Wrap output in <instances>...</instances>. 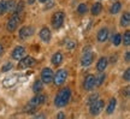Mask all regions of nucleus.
Returning <instances> with one entry per match:
<instances>
[{
	"label": "nucleus",
	"mask_w": 130,
	"mask_h": 119,
	"mask_svg": "<svg viewBox=\"0 0 130 119\" xmlns=\"http://www.w3.org/2000/svg\"><path fill=\"white\" fill-rule=\"evenodd\" d=\"M19 13H13V16L10 18V21L7 22V25H6V28H7V30L9 31H14L16 30V28L18 27V23H19Z\"/></svg>",
	"instance_id": "0eeeda50"
},
{
	"label": "nucleus",
	"mask_w": 130,
	"mask_h": 119,
	"mask_svg": "<svg viewBox=\"0 0 130 119\" xmlns=\"http://www.w3.org/2000/svg\"><path fill=\"white\" fill-rule=\"evenodd\" d=\"M70 96H71V93H70L69 88H63L60 92L57 94L56 99H54V105L57 107H64L69 102Z\"/></svg>",
	"instance_id": "f257e3e1"
},
{
	"label": "nucleus",
	"mask_w": 130,
	"mask_h": 119,
	"mask_svg": "<svg viewBox=\"0 0 130 119\" xmlns=\"http://www.w3.org/2000/svg\"><path fill=\"white\" fill-rule=\"evenodd\" d=\"M53 4H54V3H53V1H50V3H48V6H47V7H48V9H50V7H52V6H53Z\"/></svg>",
	"instance_id": "f704fd0d"
},
{
	"label": "nucleus",
	"mask_w": 130,
	"mask_h": 119,
	"mask_svg": "<svg viewBox=\"0 0 130 119\" xmlns=\"http://www.w3.org/2000/svg\"><path fill=\"white\" fill-rule=\"evenodd\" d=\"M116 99H111L110 100V102H108V106H107L106 108V112L108 113V114H111V113H113V111H115V108H116Z\"/></svg>",
	"instance_id": "6ab92c4d"
},
{
	"label": "nucleus",
	"mask_w": 130,
	"mask_h": 119,
	"mask_svg": "<svg viewBox=\"0 0 130 119\" xmlns=\"http://www.w3.org/2000/svg\"><path fill=\"white\" fill-rule=\"evenodd\" d=\"M123 41H124V46H129V45H130V31L124 32Z\"/></svg>",
	"instance_id": "a878e982"
},
{
	"label": "nucleus",
	"mask_w": 130,
	"mask_h": 119,
	"mask_svg": "<svg viewBox=\"0 0 130 119\" xmlns=\"http://www.w3.org/2000/svg\"><path fill=\"white\" fill-rule=\"evenodd\" d=\"M36 64V60L34 59L32 57H24L23 59H21L18 64V69H28V67H32L34 65Z\"/></svg>",
	"instance_id": "7ed1b4c3"
},
{
	"label": "nucleus",
	"mask_w": 130,
	"mask_h": 119,
	"mask_svg": "<svg viewBox=\"0 0 130 119\" xmlns=\"http://www.w3.org/2000/svg\"><path fill=\"white\" fill-rule=\"evenodd\" d=\"M66 76H68V73H66V71L63 69L58 70L56 72V75L53 76V81H54V84L56 86H61L63 83L65 82V79H66Z\"/></svg>",
	"instance_id": "20e7f679"
},
{
	"label": "nucleus",
	"mask_w": 130,
	"mask_h": 119,
	"mask_svg": "<svg viewBox=\"0 0 130 119\" xmlns=\"http://www.w3.org/2000/svg\"><path fill=\"white\" fill-rule=\"evenodd\" d=\"M34 1H35V0H28V4L31 5V4H34Z\"/></svg>",
	"instance_id": "4c0bfd02"
},
{
	"label": "nucleus",
	"mask_w": 130,
	"mask_h": 119,
	"mask_svg": "<svg viewBox=\"0 0 130 119\" xmlns=\"http://www.w3.org/2000/svg\"><path fill=\"white\" fill-rule=\"evenodd\" d=\"M98 99V94H93V95H90L88 97V101H87V104H88V105H90V104H93L94 101Z\"/></svg>",
	"instance_id": "7c9ffc66"
},
{
	"label": "nucleus",
	"mask_w": 130,
	"mask_h": 119,
	"mask_svg": "<svg viewBox=\"0 0 130 119\" xmlns=\"http://www.w3.org/2000/svg\"><path fill=\"white\" fill-rule=\"evenodd\" d=\"M5 12H6V1L1 0L0 1V16H3Z\"/></svg>",
	"instance_id": "cd10ccee"
},
{
	"label": "nucleus",
	"mask_w": 130,
	"mask_h": 119,
	"mask_svg": "<svg viewBox=\"0 0 130 119\" xmlns=\"http://www.w3.org/2000/svg\"><path fill=\"white\" fill-rule=\"evenodd\" d=\"M112 42H113V45H115V46H119V45L122 43V35L121 34H116V35L113 36Z\"/></svg>",
	"instance_id": "5701e85b"
},
{
	"label": "nucleus",
	"mask_w": 130,
	"mask_h": 119,
	"mask_svg": "<svg viewBox=\"0 0 130 119\" xmlns=\"http://www.w3.org/2000/svg\"><path fill=\"white\" fill-rule=\"evenodd\" d=\"M12 63H6V64L1 67V72H7V71H10V70L12 69Z\"/></svg>",
	"instance_id": "c85d7f7f"
},
{
	"label": "nucleus",
	"mask_w": 130,
	"mask_h": 119,
	"mask_svg": "<svg viewBox=\"0 0 130 119\" xmlns=\"http://www.w3.org/2000/svg\"><path fill=\"white\" fill-rule=\"evenodd\" d=\"M16 81H17V76H13L12 78H6L5 79V82H4V84H5V87H12L14 83H16Z\"/></svg>",
	"instance_id": "412c9836"
},
{
	"label": "nucleus",
	"mask_w": 130,
	"mask_h": 119,
	"mask_svg": "<svg viewBox=\"0 0 130 119\" xmlns=\"http://www.w3.org/2000/svg\"><path fill=\"white\" fill-rule=\"evenodd\" d=\"M121 7H122V4H121V3H115V4L111 6L110 12H111L112 14H116V13H118V12L121 11Z\"/></svg>",
	"instance_id": "aec40b11"
},
{
	"label": "nucleus",
	"mask_w": 130,
	"mask_h": 119,
	"mask_svg": "<svg viewBox=\"0 0 130 119\" xmlns=\"http://www.w3.org/2000/svg\"><path fill=\"white\" fill-rule=\"evenodd\" d=\"M45 100H46V96L43 95V94H37L35 97H32L31 101L29 102V110H35V107H37V106L42 105L43 102H45Z\"/></svg>",
	"instance_id": "39448f33"
},
{
	"label": "nucleus",
	"mask_w": 130,
	"mask_h": 119,
	"mask_svg": "<svg viewBox=\"0 0 130 119\" xmlns=\"http://www.w3.org/2000/svg\"><path fill=\"white\" fill-rule=\"evenodd\" d=\"M52 27L54 28V29H59V28L63 25L64 23V13L59 11V12H56V13L52 16Z\"/></svg>",
	"instance_id": "f03ea898"
},
{
	"label": "nucleus",
	"mask_w": 130,
	"mask_h": 119,
	"mask_svg": "<svg viewBox=\"0 0 130 119\" xmlns=\"http://www.w3.org/2000/svg\"><path fill=\"white\" fill-rule=\"evenodd\" d=\"M101 10H102L101 4H100V3H95V4L92 6V10H90V12H92V14H93V16H98V14H100Z\"/></svg>",
	"instance_id": "f3484780"
},
{
	"label": "nucleus",
	"mask_w": 130,
	"mask_h": 119,
	"mask_svg": "<svg viewBox=\"0 0 130 119\" xmlns=\"http://www.w3.org/2000/svg\"><path fill=\"white\" fill-rule=\"evenodd\" d=\"M89 106H90V113L93 115H96V114H99L102 111V108H104V101L100 100V99H96L93 104H90Z\"/></svg>",
	"instance_id": "423d86ee"
},
{
	"label": "nucleus",
	"mask_w": 130,
	"mask_h": 119,
	"mask_svg": "<svg viewBox=\"0 0 130 119\" xmlns=\"http://www.w3.org/2000/svg\"><path fill=\"white\" fill-rule=\"evenodd\" d=\"M61 61H63V55L60 52H57L52 55V64L53 65H59L61 64Z\"/></svg>",
	"instance_id": "dca6fc26"
},
{
	"label": "nucleus",
	"mask_w": 130,
	"mask_h": 119,
	"mask_svg": "<svg viewBox=\"0 0 130 119\" xmlns=\"http://www.w3.org/2000/svg\"><path fill=\"white\" fill-rule=\"evenodd\" d=\"M32 28L31 27H23L21 30H19V37L21 39H27L32 34Z\"/></svg>",
	"instance_id": "ddd939ff"
},
{
	"label": "nucleus",
	"mask_w": 130,
	"mask_h": 119,
	"mask_svg": "<svg viewBox=\"0 0 130 119\" xmlns=\"http://www.w3.org/2000/svg\"><path fill=\"white\" fill-rule=\"evenodd\" d=\"M57 118H65V115L63 114V113H59V114L57 115Z\"/></svg>",
	"instance_id": "c9c22d12"
},
{
	"label": "nucleus",
	"mask_w": 130,
	"mask_h": 119,
	"mask_svg": "<svg viewBox=\"0 0 130 119\" xmlns=\"http://www.w3.org/2000/svg\"><path fill=\"white\" fill-rule=\"evenodd\" d=\"M107 64H108V60H107V58H105V57L100 58V59H99V61H98V64H96L98 71H100V72L105 71V69L107 67Z\"/></svg>",
	"instance_id": "4468645a"
},
{
	"label": "nucleus",
	"mask_w": 130,
	"mask_h": 119,
	"mask_svg": "<svg viewBox=\"0 0 130 119\" xmlns=\"http://www.w3.org/2000/svg\"><path fill=\"white\" fill-rule=\"evenodd\" d=\"M123 77H124V79H125V81H129V79H130V70L129 69H128L125 72H124Z\"/></svg>",
	"instance_id": "473e14b6"
},
{
	"label": "nucleus",
	"mask_w": 130,
	"mask_h": 119,
	"mask_svg": "<svg viewBox=\"0 0 130 119\" xmlns=\"http://www.w3.org/2000/svg\"><path fill=\"white\" fill-rule=\"evenodd\" d=\"M41 89H42V81H36L34 83V86H32V92L39 93L41 92Z\"/></svg>",
	"instance_id": "4be33fe9"
},
{
	"label": "nucleus",
	"mask_w": 130,
	"mask_h": 119,
	"mask_svg": "<svg viewBox=\"0 0 130 119\" xmlns=\"http://www.w3.org/2000/svg\"><path fill=\"white\" fill-rule=\"evenodd\" d=\"M92 63H93V53L90 49H86L81 58V64L83 66H89Z\"/></svg>",
	"instance_id": "6e6552de"
},
{
	"label": "nucleus",
	"mask_w": 130,
	"mask_h": 119,
	"mask_svg": "<svg viewBox=\"0 0 130 119\" xmlns=\"http://www.w3.org/2000/svg\"><path fill=\"white\" fill-rule=\"evenodd\" d=\"M14 1L13 0H10V1H6V11H9V12H11L12 10L14 9Z\"/></svg>",
	"instance_id": "393cba45"
},
{
	"label": "nucleus",
	"mask_w": 130,
	"mask_h": 119,
	"mask_svg": "<svg viewBox=\"0 0 130 119\" xmlns=\"http://www.w3.org/2000/svg\"><path fill=\"white\" fill-rule=\"evenodd\" d=\"M39 1H40V3H46L47 0H39Z\"/></svg>",
	"instance_id": "58836bf2"
},
{
	"label": "nucleus",
	"mask_w": 130,
	"mask_h": 119,
	"mask_svg": "<svg viewBox=\"0 0 130 119\" xmlns=\"http://www.w3.org/2000/svg\"><path fill=\"white\" fill-rule=\"evenodd\" d=\"M23 7H24V5H23V1H21L18 5H16L14 6V13H21V11L23 10Z\"/></svg>",
	"instance_id": "c756f323"
},
{
	"label": "nucleus",
	"mask_w": 130,
	"mask_h": 119,
	"mask_svg": "<svg viewBox=\"0 0 130 119\" xmlns=\"http://www.w3.org/2000/svg\"><path fill=\"white\" fill-rule=\"evenodd\" d=\"M3 50H4V48H3V46H1V45H0V55L3 54Z\"/></svg>",
	"instance_id": "e433bc0d"
},
{
	"label": "nucleus",
	"mask_w": 130,
	"mask_h": 119,
	"mask_svg": "<svg viewBox=\"0 0 130 119\" xmlns=\"http://www.w3.org/2000/svg\"><path fill=\"white\" fill-rule=\"evenodd\" d=\"M105 81V75L101 73L99 77H95V86H101V83Z\"/></svg>",
	"instance_id": "bb28decb"
},
{
	"label": "nucleus",
	"mask_w": 130,
	"mask_h": 119,
	"mask_svg": "<svg viewBox=\"0 0 130 119\" xmlns=\"http://www.w3.org/2000/svg\"><path fill=\"white\" fill-rule=\"evenodd\" d=\"M95 86V77L93 75H88L86 79H84V83H83V87L86 90H92Z\"/></svg>",
	"instance_id": "9d476101"
},
{
	"label": "nucleus",
	"mask_w": 130,
	"mask_h": 119,
	"mask_svg": "<svg viewBox=\"0 0 130 119\" xmlns=\"http://www.w3.org/2000/svg\"><path fill=\"white\" fill-rule=\"evenodd\" d=\"M129 90H130L129 87L123 88V89H122V95L123 96H129Z\"/></svg>",
	"instance_id": "2f4dec72"
},
{
	"label": "nucleus",
	"mask_w": 130,
	"mask_h": 119,
	"mask_svg": "<svg viewBox=\"0 0 130 119\" xmlns=\"http://www.w3.org/2000/svg\"><path fill=\"white\" fill-rule=\"evenodd\" d=\"M41 81L42 83H51L53 81V71H52L50 67H45V69L42 70L41 72Z\"/></svg>",
	"instance_id": "1a4fd4ad"
},
{
	"label": "nucleus",
	"mask_w": 130,
	"mask_h": 119,
	"mask_svg": "<svg viewBox=\"0 0 130 119\" xmlns=\"http://www.w3.org/2000/svg\"><path fill=\"white\" fill-rule=\"evenodd\" d=\"M129 24H130V14L129 12H125L121 18V25L122 27H129Z\"/></svg>",
	"instance_id": "a211bd4d"
},
{
	"label": "nucleus",
	"mask_w": 130,
	"mask_h": 119,
	"mask_svg": "<svg viewBox=\"0 0 130 119\" xmlns=\"http://www.w3.org/2000/svg\"><path fill=\"white\" fill-rule=\"evenodd\" d=\"M125 61L126 63H129L130 61V52H126L125 53Z\"/></svg>",
	"instance_id": "72a5a7b5"
},
{
	"label": "nucleus",
	"mask_w": 130,
	"mask_h": 119,
	"mask_svg": "<svg viewBox=\"0 0 130 119\" xmlns=\"http://www.w3.org/2000/svg\"><path fill=\"white\" fill-rule=\"evenodd\" d=\"M108 39V30H107L106 28H102L99 30L98 32V40L100 42H105Z\"/></svg>",
	"instance_id": "2eb2a0df"
},
{
	"label": "nucleus",
	"mask_w": 130,
	"mask_h": 119,
	"mask_svg": "<svg viewBox=\"0 0 130 119\" xmlns=\"http://www.w3.org/2000/svg\"><path fill=\"white\" fill-rule=\"evenodd\" d=\"M87 5L86 4H79L78 7H77V12H78L79 14H86V12H87Z\"/></svg>",
	"instance_id": "b1692460"
},
{
	"label": "nucleus",
	"mask_w": 130,
	"mask_h": 119,
	"mask_svg": "<svg viewBox=\"0 0 130 119\" xmlns=\"http://www.w3.org/2000/svg\"><path fill=\"white\" fill-rule=\"evenodd\" d=\"M24 54H25V49L22 46H17L12 50V58L14 60H21L24 57Z\"/></svg>",
	"instance_id": "9b49d317"
},
{
	"label": "nucleus",
	"mask_w": 130,
	"mask_h": 119,
	"mask_svg": "<svg viewBox=\"0 0 130 119\" xmlns=\"http://www.w3.org/2000/svg\"><path fill=\"white\" fill-rule=\"evenodd\" d=\"M39 35H40L42 41H45V42H48L51 40V30L48 28H42L41 30H40Z\"/></svg>",
	"instance_id": "f8f14e48"
}]
</instances>
